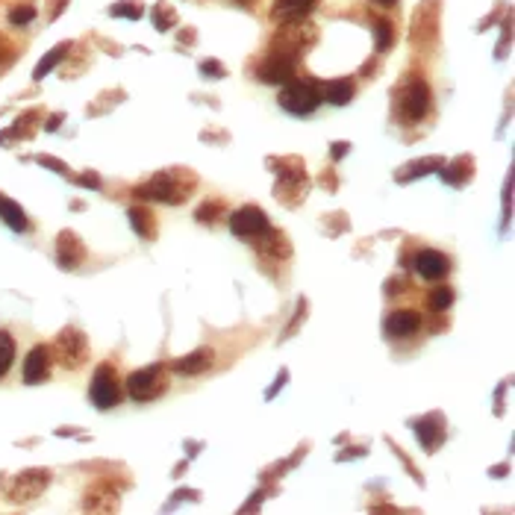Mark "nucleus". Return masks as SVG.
Wrapping results in <instances>:
<instances>
[{
  "label": "nucleus",
  "instance_id": "f257e3e1",
  "mask_svg": "<svg viewBox=\"0 0 515 515\" xmlns=\"http://www.w3.org/2000/svg\"><path fill=\"white\" fill-rule=\"evenodd\" d=\"M321 101H324L321 89L315 83H306V80H289L286 89L280 92V106L292 115H298V118L312 115L321 106Z\"/></svg>",
  "mask_w": 515,
  "mask_h": 515
},
{
  "label": "nucleus",
  "instance_id": "f03ea898",
  "mask_svg": "<svg viewBox=\"0 0 515 515\" xmlns=\"http://www.w3.org/2000/svg\"><path fill=\"white\" fill-rule=\"evenodd\" d=\"M89 398L97 409H112L115 404H121V383H118L112 365H101L94 371L92 386H89Z\"/></svg>",
  "mask_w": 515,
  "mask_h": 515
},
{
  "label": "nucleus",
  "instance_id": "7ed1b4c3",
  "mask_svg": "<svg viewBox=\"0 0 515 515\" xmlns=\"http://www.w3.org/2000/svg\"><path fill=\"white\" fill-rule=\"evenodd\" d=\"M127 392L133 401H153L165 392V380H162V365H150L142 371H133L127 380Z\"/></svg>",
  "mask_w": 515,
  "mask_h": 515
},
{
  "label": "nucleus",
  "instance_id": "20e7f679",
  "mask_svg": "<svg viewBox=\"0 0 515 515\" xmlns=\"http://www.w3.org/2000/svg\"><path fill=\"white\" fill-rule=\"evenodd\" d=\"M230 230H233V236H242V239L262 236L268 230V215L260 206H242L230 215Z\"/></svg>",
  "mask_w": 515,
  "mask_h": 515
},
{
  "label": "nucleus",
  "instance_id": "39448f33",
  "mask_svg": "<svg viewBox=\"0 0 515 515\" xmlns=\"http://www.w3.org/2000/svg\"><path fill=\"white\" fill-rule=\"evenodd\" d=\"M135 194H138V197H148V201H165V204H180L183 197H186V192L177 186L168 174L153 177L148 186H138Z\"/></svg>",
  "mask_w": 515,
  "mask_h": 515
},
{
  "label": "nucleus",
  "instance_id": "423d86ee",
  "mask_svg": "<svg viewBox=\"0 0 515 515\" xmlns=\"http://www.w3.org/2000/svg\"><path fill=\"white\" fill-rule=\"evenodd\" d=\"M292 74H294V59L286 53H277V56L265 59L260 65V71H256V77L268 86H286L292 80Z\"/></svg>",
  "mask_w": 515,
  "mask_h": 515
},
{
  "label": "nucleus",
  "instance_id": "0eeeda50",
  "mask_svg": "<svg viewBox=\"0 0 515 515\" xmlns=\"http://www.w3.org/2000/svg\"><path fill=\"white\" fill-rule=\"evenodd\" d=\"M48 483H50V474L45 468L18 474V480L12 486V501H33V498H38V494L45 492Z\"/></svg>",
  "mask_w": 515,
  "mask_h": 515
},
{
  "label": "nucleus",
  "instance_id": "6e6552de",
  "mask_svg": "<svg viewBox=\"0 0 515 515\" xmlns=\"http://www.w3.org/2000/svg\"><path fill=\"white\" fill-rule=\"evenodd\" d=\"M50 374V348L48 345H35L27 360H24V383L27 386H38L45 383Z\"/></svg>",
  "mask_w": 515,
  "mask_h": 515
},
{
  "label": "nucleus",
  "instance_id": "1a4fd4ad",
  "mask_svg": "<svg viewBox=\"0 0 515 515\" xmlns=\"http://www.w3.org/2000/svg\"><path fill=\"white\" fill-rule=\"evenodd\" d=\"M427 109H430V86L421 83V80L409 83V89L404 94V115H406V121H421V118L427 115Z\"/></svg>",
  "mask_w": 515,
  "mask_h": 515
},
{
  "label": "nucleus",
  "instance_id": "9d476101",
  "mask_svg": "<svg viewBox=\"0 0 515 515\" xmlns=\"http://www.w3.org/2000/svg\"><path fill=\"white\" fill-rule=\"evenodd\" d=\"M415 271H419L424 280H442V277H448L450 271V262L448 256L439 253V250H419L415 253Z\"/></svg>",
  "mask_w": 515,
  "mask_h": 515
},
{
  "label": "nucleus",
  "instance_id": "9b49d317",
  "mask_svg": "<svg viewBox=\"0 0 515 515\" xmlns=\"http://www.w3.org/2000/svg\"><path fill=\"white\" fill-rule=\"evenodd\" d=\"M312 9H315V0H274L271 18L280 24H292V21H304Z\"/></svg>",
  "mask_w": 515,
  "mask_h": 515
},
{
  "label": "nucleus",
  "instance_id": "f8f14e48",
  "mask_svg": "<svg viewBox=\"0 0 515 515\" xmlns=\"http://www.w3.org/2000/svg\"><path fill=\"white\" fill-rule=\"evenodd\" d=\"M421 327V315L412 309H398L386 319V336L389 339H404V336H412Z\"/></svg>",
  "mask_w": 515,
  "mask_h": 515
},
{
  "label": "nucleus",
  "instance_id": "ddd939ff",
  "mask_svg": "<svg viewBox=\"0 0 515 515\" xmlns=\"http://www.w3.org/2000/svg\"><path fill=\"white\" fill-rule=\"evenodd\" d=\"M59 350H62V362L68 368H77L86 360V339L80 330H65L59 336Z\"/></svg>",
  "mask_w": 515,
  "mask_h": 515
},
{
  "label": "nucleus",
  "instance_id": "4468645a",
  "mask_svg": "<svg viewBox=\"0 0 515 515\" xmlns=\"http://www.w3.org/2000/svg\"><path fill=\"white\" fill-rule=\"evenodd\" d=\"M415 436H419L421 448L427 450H436L442 442H445V427H442V419L439 415H430V419H421L415 424Z\"/></svg>",
  "mask_w": 515,
  "mask_h": 515
},
{
  "label": "nucleus",
  "instance_id": "2eb2a0df",
  "mask_svg": "<svg viewBox=\"0 0 515 515\" xmlns=\"http://www.w3.org/2000/svg\"><path fill=\"white\" fill-rule=\"evenodd\" d=\"M80 256H83V248H80V242H77L74 233L59 236V265L74 268V265H80Z\"/></svg>",
  "mask_w": 515,
  "mask_h": 515
},
{
  "label": "nucleus",
  "instance_id": "dca6fc26",
  "mask_svg": "<svg viewBox=\"0 0 515 515\" xmlns=\"http://www.w3.org/2000/svg\"><path fill=\"white\" fill-rule=\"evenodd\" d=\"M209 362H212V350L201 348V350H194V353L183 356V360H177V362H174V371H177V374H201V371L209 368Z\"/></svg>",
  "mask_w": 515,
  "mask_h": 515
},
{
  "label": "nucleus",
  "instance_id": "f3484780",
  "mask_svg": "<svg viewBox=\"0 0 515 515\" xmlns=\"http://www.w3.org/2000/svg\"><path fill=\"white\" fill-rule=\"evenodd\" d=\"M0 218H4V221H6L12 230H18V233H24V230L30 227L24 209L18 206L15 201H9V197H0Z\"/></svg>",
  "mask_w": 515,
  "mask_h": 515
},
{
  "label": "nucleus",
  "instance_id": "a211bd4d",
  "mask_svg": "<svg viewBox=\"0 0 515 515\" xmlns=\"http://www.w3.org/2000/svg\"><path fill=\"white\" fill-rule=\"evenodd\" d=\"M65 53H68V42L56 45L50 53H45V56H42V62H38V65H35V71H33V80H45V77H48V74H50V71H53V68L65 59Z\"/></svg>",
  "mask_w": 515,
  "mask_h": 515
},
{
  "label": "nucleus",
  "instance_id": "6ab92c4d",
  "mask_svg": "<svg viewBox=\"0 0 515 515\" xmlns=\"http://www.w3.org/2000/svg\"><path fill=\"white\" fill-rule=\"evenodd\" d=\"M353 97V83L350 80H333L324 92V101H330L333 106H348Z\"/></svg>",
  "mask_w": 515,
  "mask_h": 515
},
{
  "label": "nucleus",
  "instance_id": "aec40b11",
  "mask_svg": "<svg viewBox=\"0 0 515 515\" xmlns=\"http://www.w3.org/2000/svg\"><path fill=\"white\" fill-rule=\"evenodd\" d=\"M15 362V342L6 330H0V377H6Z\"/></svg>",
  "mask_w": 515,
  "mask_h": 515
},
{
  "label": "nucleus",
  "instance_id": "412c9836",
  "mask_svg": "<svg viewBox=\"0 0 515 515\" xmlns=\"http://www.w3.org/2000/svg\"><path fill=\"white\" fill-rule=\"evenodd\" d=\"M130 224H133V230H135L138 236H145V239H150V236H153L150 212L142 209V206H133V209H130Z\"/></svg>",
  "mask_w": 515,
  "mask_h": 515
},
{
  "label": "nucleus",
  "instance_id": "4be33fe9",
  "mask_svg": "<svg viewBox=\"0 0 515 515\" xmlns=\"http://www.w3.org/2000/svg\"><path fill=\"white\" fill-rule=\"evenodd\" d=\"M450 304H453V292L448 286H439V289L430 292V309L433 312H448Z\"/></svg>",
  "mask_w": 515,
  "mask_h": 515
},
{
  "label": "nucleus",
  "instance_id": "5701e85b",
  "mask_svg": "<svg viewBox=\"0 0 515 515\" xmlns=\"http://www.w3.org/2000/svg\"><path fill=\"white\" fill-rule=\"evenodd\" d=\"M109 15H112V18H130V21H138V18H142V9L133 6V0H127V4H115V6H109Z\"/></svg>",
  "mask_w": 515,
  "mask_h": 515
},
{
  "label": "nucleus",
  "instance_id": "b1692460",
  "mask_svg": "<svg viewBox=\"0 0 515 515\" xmlns=\"http://www.w3.org/2000/svg\"><path fill=\"white\" fill-rule=\"evenodd\" d=\"M35 18V6H15L12 12H9V24H15V27H24V24H30Z\"/></svg>",
  "mask_w": 515,
  "mask_h": 515
},
{
  "label": "nucleus",
  "instance_id": "393cba45",
  "mask_svg": "<svg viewBox=\"0 0 515 515\" xmlns=\"http://www.w3.org/2000/svg\"><path fill=\"white\" fill-rule=\"evenodd\" d=\"M374 35H377V50H386L392 45V24L386 21H374Z\"/></svg>",
  "mask_w": 515,
  "mask_h": 515
},
{
  "label": "nucleus",
  "instance_id": "a878e982",
  "mask_svg": "<svg viewBox=\"0 0 515 515\" xmlns=\"http://www.w3.org/2000/svg\"><path fill=\"white\" fill-rule=\"evenodd\" d=\"M201 74H204V77H215V80H221V77H227L224 65H221V62H215V59H206V62H201Z\"/></svg>",
  "mask_w": 515,
  "mask_h": 515
},
{
  "label": "nucleus",
  "instance_id": "bb28decb",
  "mask_svg": "<svg viewBox=\"0 0 515 515\" xmlns=\"http://www.w3.org/2000/svg\"><path fill=\"white\" fill-rule=\"evenodd\" d=\"M9 56H12V45L6 42V38H4V35H0V62H6V59H9Z\"/></svg>",
  "mask_w": 515,
  "mask_h": 515
},
{
  "label": "nucleus",
  "instance_id": "cd10ccee",
  "mask_svg": "<svg viewBox=\"0 0 515 515\" xmlns=\"http://www.w3.org/2000/svg\"><path fill=\"white\" fill-rule=\"evenodd\" d=\"M38 162L42 165H50L53 171H59V174H65V165L62 162H56V160H48V156H38Z\"/></svg>",
  "mask_w": 515,
  "mask_h": 515
},
{
  "label": "nucleus",
  "instance_id": "c85d7f7f",
  "mask_svg": "<svg viewBox=\"0 0 515 515\" xmlns=\"http://www.w3.org/2000/svg\"><path fill=\"white\" fill-rule=\"evenodd\" d=\"M286 380H289V374H286V371H280V377H277V383H274V386L268 389V398H274V394H277V389H280V386H283Z\"/></svg>",
  "mask_w": 515,
  "mask_h": 515
},
{
  "label": "nucleus",
  "instance_id": "c756f323",
  "mask_svg": "<svg viewBox=\"0 0 515 515\" xmlns=\"http://www.w3.org/2000/svg\"><path fill=\"white\" fill-rule=\"evenodd\" d=\"M330 153H333V160H342V156L348 153V142H339V145H336Z\"/></svg>",
  "mask_w": 515,
  "mask_h": 515
},
{
  "label": "nucleus",
  "instance_id": "7c9ffc66",
  "mask_svg": "<svg viewBox=\"0 0 515 515\" xmlns=\"http://www.w3.org/2000/svg\"><path fill=\"white\" fill-rule=\"evenodd\" d=\"M83 183H86V186H92V189H97V186H101V180H97L94 174H86V177H83Z\"/></svg>",
  "mask_w": 515,
  "mask_h": 515
},
{
  "label": "nucleus",
  "instance_id": "2f4dec72",
  "mask_svg": "<svg viewBox=\"0 0 515 515\" xmlns=\"http://www.w3.org/2000/svg\"><path fill=\"white\" fill-rule=\"evenodd\" d=\"M59 121H62V115H53V118H50V121H48L45 127H48V130H56V127H59Z\"/></svg>",
  "mask_w": 515,
  "mask_h": 515
},
{
  "label": "nucleus",
  "instance_id": "473e14b6",
  "mask_svg": "<svg viewBox=\"0 0 515 515\" xmlns=\"http://www.w3.org/2000/svg\"><path fill=\"white\" fill-rule=\"evenodd\" d=\"M377 4H383V6H392V4H398V0H377Z\"/></svg>",
  "mask_w": 515,
  "mask_h": 515
}]
</instances>
